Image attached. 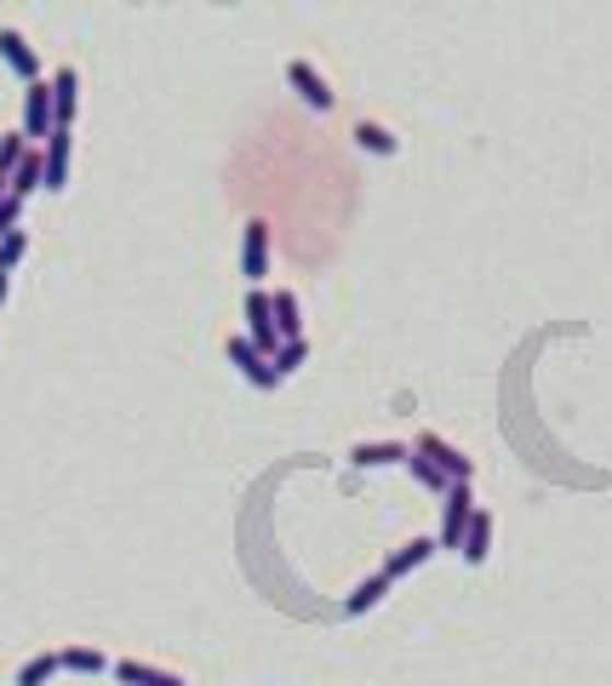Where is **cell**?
Instances as JSON below:
<instances>
[{"label": "cell", "instance_id": "obj_1", "mask_svg": "<svg viewBox=\"0 0 612 686\" xmlns=\"http://www.w3.org/2000/svg\"><path fill=\"white\" fill-rule=\"evenodd\" d=\"M413 452L418 457H429V464H436L452 487H475V457L458 446V441H447V435H436V429H424V435L413 441Z\"/></svg>", "mask_w": 612, "mask_h": 686}, {"label": "cell", "instance_id": "obj_2", "mask_svg": "<svg viewBox=\"0 0 612 686\" xmlns=\"http://www.w3.org/2000/svg\"><path fill=\"white\" fill-rule=\"evenodd\" d=\"M223 354H229V367H235L252 389H264V395H269V389H280V372L269 367V354H264V349H252V338H241V333H235V338L223 344Z\"/></svg>", "mask_w": 612, "mask_h": 686}, {"label": "cell", "instance_id": "obj_3", "mask_svg": "<svg viewBox=\"0 0 612 686\" xmlns=\"http://www.w3.org/2000/svg\"><path fill=\"white\" fill-rule=\"evenodd\" d=\"M287 81L298 86V97H303V104H310L315 115H333V109H338L333 81H326V74H321L310 58H287Z\"/></svg>", "mask_w": 612, "mask_h": 686}, {"label": "cell", "instance_id": "obj_4", "mask_svg": "<svg viewBox=\"0 0 612 686\" xmlns=\"http://www.w3.org/2000/svg\"><path fill=\"white\" fill-rule=\"evenodd\" d=\"M470 515H475V487H447V492H441V532H436V549H458V544H464Z\"/></svg>", "mask_w": 612, "mask_h": 686}, {"label": "cell", "instance_id": "obj_5", "mask_svg": "<svg viewBox=\"0 0 612 686\" xmlns=\"http://www.w3.org/2000/svg\"><path fill=\"white\" fill-rule=\"evenodd\" d=\"M53 126H58V115H53V81H30L23 86V138H53Z\"/></svg>", "mask_w": 612, "mask_h": 686}, {"label": "cell", "instance_id": "obj_6", "mask_svg": "<svg viewBox=\"0 0 612 686\" xmlns=\"http://www.w3.org/2000/svg\"><path fill=\"white\" fill-rule=\"evenodd\" d=\"M69 155H74V126H53V138L41 143V161H46V184L41 189H69Z\"/></svg>", "mask_w": 612, "mask_h": 686}, {"label": "cell", "instance_id": "obj_7", "mask_svg": "<svg viewBox=\"0 0 612 686\" xmlns=\"http://www.w3.org/2000/svg\"><path fill=\"white\" fill-rule=\"evenodd\" d=\"M241 275L252 287H264V275H269V223L264 218H252L241 229Z\"/></svg>", "mask_w": 612, "mask_h": 686}, {"label": "cell", "instance_id": "obj_8", "mask_svg": "<svg viewBox=\"0 0 612 686\" xmlns=\"http://www.w3.org/2000/svg\"><path fill=\"white\" fill-rule=\"evenodd\" d=\"M246 338H252V349H264V354L280 349L275 310H269V292H264V287H252V292H246Z\"/></svg>", "mask_w": 612, "mask_h": 686}, {"label": "cell", "instance_id": "obj_9", "mask_svg": "<svg viewBox=\"0 0 612 686\" xmlns=\"http://www.w3.org/2000/svg\"><path fill=\"white\" fill-rule=\"evenodd\" d=\"M0 63H7L23 86H30V81H41V58H35V46L23 40V30H12V23L0 30Z\"/></svg>", "mask_w": 612, "mask_h": 686}, {"label": "cell", "instance_id": "obj_10", "mask_svg": "<svg viewBox=\"0 0 612 686\" xmlns=\"http://www.w3.org/2000/svg\"><path fill=\"white\" fill-rule=\"evenodd\" d=\"M413 457V446L406 441H355L349 446V464L355 469H384V464H406Z\"/></svg>", "mask_w": 612, "mask_h": 686}, {"label": "cell", "instance_id": "obj_11", "mask_svg": "<svg viewBox=\"0 0 612 686\" xmlns=\"http://www.w3.org/2000/svg\"><path fill=\"white\" fill-rule=\"evenodd\" d=\"M74 109H81V69L63 63L53 74V115H58V126H74Z\"/></svg>", "mask_w": 612, "mask_h": 686}, {"label": "cell", "instance_id": "obj_12", "mask_svg": "<svg viewBox=\"0 0 612 686\" xmlns=\"http://www.w3.org/2000/svg\"><path fill=\"white\" fill-rule=\"evenodd\" d=\"M458 555H464L470 567H481L493 555V510H481L475 503V515H470V526H464V544H458Z\"/></svg>", "mask_w": 612, "mask_h": 686}, {"label": "cell", "instance_id": "obj_13", "mask_svg": "<svg viewBox=\"0 0 612 686\" xmlns=\"http://www.w3.org/2000/svg\"><path fill=\"white\" fill-rule=\"evenodd\" d=\"M120 686H184V675L177 670H161V664H138V658H120V664H109Z\"/></svg>", "mask_w": 612, "mask_h": 686}, {"label": "cell", "instance_id": "obj_14", "mask_svg": "<svg viewBox=\"0 0 612 686\" xmlns=\"http://www.w3.org/2000/svg\"><path fill=\"white\" fill-rule=\"evenodd\" d=\"M269 310H275V333H280V344H287V338H303V303H298L292 287H275V292H269Z\"/></svg>", "mask_w": 612, "mask_h": 686}, {"label": "cell", "instance_id": "obj_15", "mask_svg": "<svg viewBox=\"0 0 612 686\" xmlns=\"http://www.w3.org/2000/svg\"><path fill=\"white\" fill-rule=\"evenodd\" d=\"M384 595H390V578H384V567H378V572H367V578L344 595V613H349V618H367Z\"/></svg>", "mask_w": 612, "mask_h": 686}, {"label": "cell", "instance_id": "obj_16", "mask_svg": "<svg viewBox=\"0 0 612 686\" xmlns=\"http://www.w3.org/2000/svg\"><path fill=\"white\" fill-rule=\"evenodd\" d=\"M429 555H436V538H406V544L390 555V561H384V578H390V583H395V578H406L413 567H424Z\"/></svg>", "mask_w": 612, "mask_h": 686}, {"label": "cell", "instance_id": "obj_17", "mask_svg": "<svg viewBox=\"0 0 612 686\" xmlns=\"http://www.w3.org/2000/svg\"><path fill=\"white\" fill-rule=\"evenodd\" d=\"M41 184H46V161H41V149L30 143V149H23V161L12 166V195H18V200H30Z\"/></svg>", "mask_w": 612, "mask_h": 686}, {"label": "cell", "instance_id": "obj_18", "mask_svg": "<svg viewBox=\"0 0 612 686\" xmlns=\"http://www.w3.org/2000/svg\"><path fill=\"white\" fill-rule=\"evenodd\" d=\"M355 143H361L367 155H395V149H401V138L390 132L384 120H355Z\"/></svg>", "mask_w": 612, "mask_h": 686}, {"label": "cell", "instance_id": "obj_19", "mask_svg": "<svg viewBox=\"0 0 612 686\" xmlns=\"http://www.w3.org/2000/svg\"><path fill=\"white\" fill-rule=\"evenodd\" d=\"M58 664H63V670H74V675H104V670H109V658L97 652V647H86V641H74V647H63V652H58Z\"/></svg>", "mask_w": 612, "mask_h": 686}, {"label": "cell", "instance_id": "obj_20", "mask_svg": "<svg viewBox=\"0 0 612 686\" xmlns=\"http://www.w3.org/2000/svg\"><path fill=\"white\" fill-rule=\"evenodd\" d=\"M303 361H310V338H287V344H280V349L269 354V367L280 372V384H287V377H292Z\"/></svg>", "mask_w": 612, "mask_h": 686}, {"label": "cell", "instance_id": "obj_21", "mask_svg": "<svg viewBox=\"0 0 612 686\" xmlns=\"http://www.w3.org/2000/svg\"><path fill=\"white\" fill-rule=\"evenodd\" d=\"M58 670H63V664H58V652H35L30 664L18 670V681H12V686H46V681H53Z\"/></svg>", "mask_w": 612, "mask_h": 686}, {"label": "cell", "instance_id": "obj_22", "mask_svg": "<svg viewBox=\"0 0 612 686\" xmlns=\"http://www.w3.org/2000/svg\"><path fill=\"white\" fill-rule=\"evenodd\" d=\"M406 475H413L418 487H429V492H447V487H452V480H447V475H441L436 464H429V457H418V452L406 457Z\"/></svg>", "mask_w": 612, "mask_h": 686}, {"label": "cell", "instance_id": "obj_23", "mask_svg": "<svg viewBox=\"0 0 612 686\" xmlns=\"http://www.w3.org/2000/svg\"><path fill=\"white\" fill-rule=\"evenodd\" d=\"M23 258H30V229H12V235L0 241V269L12 275V269H18Z\"/></svg>", "mask_w": 612, "mask_h": 686}, {"label": "cell", "instance_id": "obj_24", "mask_svg": "<svg viewBox=\"0 0 612 686\" xmlns=\"http://www.w3.org/2000/svg\"><path fill=\"white\" fill-rule=\"evenodd\" d=\"M23 149H30L23 132H0V177H12V166L23 161Z\"/></svg>", "mask_w": 612, "mask_h": 686}, {"label": "cell", "instance_id": "obj_25", "mask_svg": "<svg viewBox=\"0 0 612 686\" xmlns=\"http://www.w3.org/2000/svg\"><path fill=\"white\" fill-rule=\"evenodd\" d=\"M12 229H23V200H18V195L0 200V241H7Z\"/></svg>", "mask_w": 612, "mask_h": 686}, {"label": "cell", "instance_id": "obj_26", "mask_svg": "<svg viewBox=\"0 0 612 686\" xmlns=\"http://www.w3.org/2000/svg\"><path fill=\"white\" fill-rule=\"evenodd\" d=\"M7 298H12V275H7V269H0V303H7Z\"/></svg>", "mask_w": 612, "mask_h": 686}, {"label": "cell", "instance_id": "obj_27", "mask_svg": "<svg viewBox=\"0 0 612 686\" xmlns=\"http://www.w3.org/2000/svg\"><path fill=\"white\" fill-rule=\"evenodd\" d=\"M12 195V177H0V200H7Z\"/></svg>", "mask_w": 612, "mask_h": 686}]
</instances>
